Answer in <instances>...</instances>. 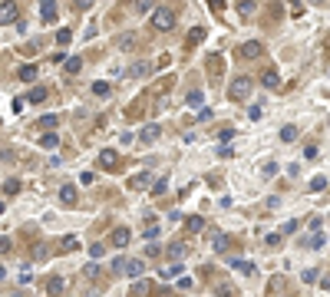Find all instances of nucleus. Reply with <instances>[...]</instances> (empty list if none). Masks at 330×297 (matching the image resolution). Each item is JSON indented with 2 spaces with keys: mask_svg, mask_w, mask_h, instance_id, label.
Listing matches in <instances>:
<instances>
[{
  "mask_svg": "<svg viewBox=\"0 0 330 297\" xmlns=\"http://www.w3.org/2000/svg\"><path fill=\"white\" fill-rule=\"evenodd\" d=\"M175 27V10L172 7H152V30L168 33Z\"/></svg>",
  "mask_w": 330,
  "mask_h": 297,
  "instance_id": "obj_1",
  "label": "nucleus"
},
{
  "mask_svg": "<svg viewBox=\"0 0 330 297\" xmlns=\"http://www.w3.org/2000/svg\"><path fill=\"white\" fill-rule=\"evenodd\" d=\"M251 76H234L228 83V99H234V102H241V99H248L251 96Z\"/></svg>",
  "mask_w": 330,
  "mask_h": 297,
  "instance_id": "obj_2",
  "label": "nucleus"
},
{
  "mask_svg": "<svg viewBox=\"0 0 330 297\" xmlns=\"http://www.w3.org/2000/svg\"><path fill=\"white\" fill-rule=\"evenodd\" d=\"M20 20V7L13 3V0H3L0 3V27H10V23Z\"/></svg>",
  "mask_w": 330,
  "mask_h": 297,
  "instance_id": "obj_3",
  "label": "nucleus"
},
{
  "mask_svg": "<svg viewBox=\"0 0 330 297\" xmlns=\"http://www.w3.org/2000/svg\"><path fill=\"white\" fill-rule=\"evenodd\" d=\"M116 46H119V53H132V50L139 46V33H135V30H126V33H119V40H116Z\"/></svg>",
  "mask_w": 330,
  "mask_h": 297,
  "instance_id": "obj_4",
  "label": "nucleus"
},
{
  "mask_svg": "<svg viewBox=\"0 0 330 297\" xmlns=\"http://www.w3.org/2000/svg\"><path fill=\"white\" fill-rule=\"evenodd\" d=\"M159 135H162V126H159V122H145L142 129H139V142H155V139H159Z\"/></svg>",
  "mask_w": 330,
  "mask_h": 297,
  "instance_id": "obj_5",
  "label": "nucleus"
},
{
  "mask_svg": "<svg viewBox=\"0 0 330 297\" xmlns=\"http://www.w3.org/2000/svg\"><path fill=\"white\" fill-rule=\"evenodd\" d=\"M205 69H208V76L218 79L221 73H225V56H221V53H211L208 60H205Z\"/></svg>",
  "mask_w": 330,
  "mask_h": 297,
  "instance_id": "obj_6",
  "label": "nucleus"
},
{
  "mask_svg": "<svg viewBox=\"0 0 330 297\" xmlns=\"http://www.w3.org/2000/svg\"><path fill=\"white\" fill-rule=\"evenodd\" d=\"M129 238H132V231L126 228V225H119V228H112L109 244H116V248H126V244H129Z\"/></svg>",
  "mask_w": 330,
  "mask_h": 297,
  "instance_id": "obj_7",
  "label": "nucleus"
},
{
  "mask_svg": "<svg viewBox=\"0 0 330 297\" xmlns=\"http://www.w3.org/2000/svg\"><path fill=\"white\" fill-rule=\"evenodd\" d=\"M40 17H43V23H56V17H60L56 0H43V3H40Z\"/></svg>",
  "mask_w": 330,
  "mask_h": 297,
  "instance_id": "obj_8",
  "label": "nucleus"
},
{
  "mask_svg": "<svg viewBox=\"0 0 330 297\" xmlns=\"http://www.w3.org/2000/svg\"><path fill=\"white\" fill-rule=\"evenodd\" d=\"M261 53H264V46L258 43V40H251V43H241V50H238V56H241V60H258Z\"/></svg>",
  "mask_w": 330,
  "mask_h": 297,
  "instance_id": "obj_9",
  "label": "nucleus"
},
{
  "mask_svg": "<svg viewBox=\"0 0 330 297\" xmlns=\"http://www.w3.org/2000/svg\"><path fill=\"white\" fill-rule=\"evenodd\" d=\"M182 271H185V264H182V261L175 258V261L168 264V267H159V277H162V281H175V277L182 274Z\"/></svg>",
  "mask_w": 330,
  "mask_h": 297,
  "instance_id": "obj_10",
  "label": "nucleus"
},
{
  "mask_svg": "<svg viewBox=\"0 0 330 297\" xmlns=\"http://www.w3.org/2000/svg\"><path fill=\"white\" fill-rule=\"evenodd\" d=\"M99 165H102L106 172H112V168L119 165V152H116V149H102V152H99Z\"/></svg>",
  "mask_w": 330,
  "mask_h": 297,
  "instance_id": "obj_11",
  "label": "nucleus"
},
{
  "mask_svg": "<svg viewBox=\"0 0 330 297\" xmlns=\"http://www.w3.org/2000/svg\"><path fill=\"white\" fill-rule=\"evenodd\" d=\"M142 271H145V261H139V258L126 261V267H122V274H129V277H142Z\"/></svg>",
  "mask_w": 330,
  "mask_h": 297,
  "instance_id": "obj_12",
  "label": "nucleus"
},
{
  "mask_svg": "<svg viewBox=\"0 0 330 297\" xmlns=\"http://www.w3.org/2000/svg\"><path fill=\"white\" fill-rule=\"evenodd\" d=\"M63 69H66V76H76L83 69V60L79 56H63Z\"/></svg>",
  "mask_w": 330,
  "mask_h": 297,
  "instance_id": "obj_13",
  "label": "nucleus"
},
{
  "mask_svg": "<svg viewBox=\"0 0 330 297\" xmlns=\"http://www.w3.org/2000/svg\"><path fill=\"white\" fill-rule=\"evenodd\" d=\"M149 73H152V63H145V60H135V63H132V69H129V76H135V79L149 76Z\"/></svg>",
  "mask_w": 330,
  "mask_h": 297,
  "instance_id": "obj_14",
  "label": "nucleus"
},
{
  "mask_svg": "<svg viewBox=\"0 0 330 297\" xmlns=\"http://www.w3.org/2000/svg\"><path fill=\"white\" fill-rule=\"evenodd\" d=\"M76 198H79V192L73 185H63V188H60V201H63V205H76Z\"/></svg>",
  "mask_w": 330,
  "mask_h": 297,
  "instance_id": "obj_15",
  "label": "nucleus"
},
{
  "mask_svg": "<svg viewBox=\"0 0 330 297\" xmlns=\"http://www.w3.org/2000/svg\"><path fill=\"white\" fill-rule=\"evenodd\" d=\"M63 291H66V281L60 274H53L50 281H46V294H63Z\"/></svg>",
  "mask_w": 330,
  "mask_h": 297,
  "instance_id": "obj_16",
  "label": "nucleus"
},
{
  "mask_svg": "<svg viewBox=\"0 0 330 297\" xmlns=\"http://www.w3.org/2000/svg\"><path fill=\"white\" fill-rule=\"evenodd\" d=\"M17 76H20V83H33V79H36V66H33V63H23L20 69H17Z\"/></svg>",
  "mask_w": 330,
  "mask_h": 297,
  "instance_id": "obj_17",
  "label": "nucleus"
},
{
  "mask_svg": "<svg viewBox=\"0 0 330 297\" xmlns=\"http://www.w3.org/2000/svg\"><path fill=\"white\" fill-rule=\"evenodd\" d=\"M277 83H281V76H277V69H264V73H261V86H267V89H277Z\"/></svg>",
  "mask_w": 330,
  "mask_h": 297,
  "instance_id": "obj_18",
  "label": "nucleus"
},
{
  "mask_svg": "<svg viewBox=\"0 0 330 297\" xmlns=\"http://www.w3.org/2000/svg\"><path fill=\"white\" fill-rule=\"evenodd\" d=\"M231 267H234L238 274H254V271H258V264H254V261H241V258H238V261H231Z\"/></svg>",
  "mask_w": 330,
  "mask_h": 297,
  "instance_id": "obj_19",
  "label": "nucleus"
},
{
  "mask_svg": "<svg viewBox=\"0 0 330 297\" xmlns=\"http://www.w3.org/2000/svg\"><path fill=\"white\" fill-rule=\"evenodd\" d=\"M149 182H152V175H149V172H142V175H132L129 178V188H135V192H139V188H149Z\"/></svg>",
  "mask_w": 330,
  "mask_h": 297,
  "instance_id": "obj_20",
  "label": "nucleus"
},
{
  "mask_svg": "<svg viewBox=\"0 0 330 297\" xmlns=\"http://www.w3.org/2000/svg\"><path fill=\"white\" fill-rule=\"evenodd\" d=\"M43 99H46V89L43 86H33L30 93H27V102H33V106H40Z\"/></svg>",
  "mask_w": 330,
  "mask_h": 297,
  "instance_id": "obj_21",
  "label": "nucleus"
},
{
  "mask_svg": "<svg viewBox=\"0 0 330 297\" xmlns=\"http://www.w3.org/2000/svg\"><path fill=\"white\" fill-rule=\"evenodd\" d=\"M185 228L192 231V234H198V231H205V218H201V215H192V218L185 221Z\"/></svg>",
  "mask_w": 330,
  "mask_h": 297,
  "instance_id": "obj_22",
  "label": "nucleus"
},
{
  "mask_svg": "<svg viewBox=\"0 0 330 297\" xmlns=\"http://www.w3.org/2000/svg\"><path fill=\"white\" fill-rule=\"evenodd\" d=\"M165 254H168V261H175V258H182V254H185V244H182V241H172L168 248H165Z\"/></svg>",
  "mask_w": 330,
  "mask_h": 297,
  "instance_id": "obj_23",
  "label": "nucleus"
},
{
  "mask_svg": "<svg viewBox=\"0 0 330 297\" xmlns=\"http://www.w3.org/2000/svg\"><path fill=\"white\" fill-rule=\"evenodd\" d=\"M40 145H43V149H50V152H53V149H60V135H56V132H46L43 139H40Z\"/></svg>",
  "mask_w": 330,
  "mask_h": 297,
  "instance_id": "obj_24",
  "label": "nucleus"
},
{
  "mask_svg": "<svg viewBox=\"0 0 330 297\" xmlns=\"http://www.w3.org/2000/svg\"><path fill=\"white\" fill-rule=\"evenodd\" d=\"M93 93H96L99 99H106V96H109V93H112V86H109V83H106V79H99V83H93Z\"/></svg>",
  "mask_w": 330,
  "mask_h": 297,
  "instance_id": "obj_25",
  "label": "nucleus"
},
{
  "mask_svg": "<svg viewBox=\"0 0 330 297\" xmlns=\"http://www.w3.org/2000/svg\"><path fill=\"white\" fill-rule=\"evenodd\" d=\"M324 241H327V238H324V234H320V228L314 231V234H310L307 238V248H314V251H320V248H324Z\"/></svg>",
  "mask_w": 330,
  "mask_h": 297,
  "instance_id": "obj_26",
  "label": "nucleus"
},
{
  "mask_svg": "<svg viewBox=\"0 0 330 297\" xmlns=\"http://www.w3.org/2000/svg\"><path fill=\"white\" fill-rule=\"evenodd\" d=\"M132 281H135V284H132V294H149V291H152V284L142 281V277H132Z\"/></svg>",
  "mask_w": 330,
  "mask_h": 297,
  "instance_id": "obj_27",
  "label": "nucleus"
},
{
  "mask_svg": "<svg viewBox=\"0 0 330 297\" xmlns=\"http://www.w3.org/2000/svg\"><path fill=\"white\" fill-rule=\"evenodd\" d=\"M0 192H3V195H17V192H20V182H17V178H7V182L0 185Z\"/></svg>",
  "mask_w": 330,
  "mask_h": 297,
  "instance_id": "obj_28",
  "label": "nucleus"
},
{
  "mask_svg": "<svg viewBox=\"0 0 330 297\" xmlns=\"http://www.w3.org/2000/svg\"><path fill=\"white\" fill-rule=\"evenodd\" d=\"M142 238L145 241H155V238H159V225H155V221H149V225L142 228Z\"/></svg>",
  "mask_w": 330,
  "mask_h": 297,
  "instance_id": "obj_29",
  "label": "nucleus"
},
{
  "mask_svg": "<svg viewBox=\"0 0 330 297\" xmlns=\"http://www.w3.org/2000/svg\"><path fill=\"white\" fill-rule=\"evenodd\" d=\"M254 10H258V3H254V0H241V3H238V13H241V17H251Z\"/></svg>",
  "mask_w": 330,
  "mask_h": 297,
  "instance_id": "obj_30",
  "label": "nucleus"
},
{
  "mask_svg": "<svg viewBox=\"0 0 330 297\" xmlns=\"http://www.w3.org/2000/svg\"><path fill=\"white\" fill-rule=\"evenodd\" d=\"M188 106H205V93H201V89H192V93H188Z\"/></svg>",
  "mask_w": 330,
  "mask_h": 297,
  "instance_id": "obj_31",
  "label": "nucleus"
},
{
  "mask_svg": "<svg viewBox=\"0 0 330 297\" xmlns=\"http://www.w3.org/2000/svg\"><path fill=\"white\" fill-rule=\"evenodd\" d=\"M297 139V126H284L281 129V142H294Z\"/></svg>",
  "mask_w": 330,
  "mask_h": 297,
  "instance_id": "obj_32",
  "label": "nucleus"
},
{
  "mask_svg": "<svg viewBox=\"0 0 330 297\" xmlns=\"http://www.w3.org/2000/svg\"><path fill=\"white\" fill-rule=\"evenodd\" d=\"M175 287H178V291H192V287H195V281H192V277H185V274H178L175 277Z\"/></svg>",
  "mask_w": 330,
  "mask_h": 297,
  "instance_id": "obj_33",
  "label": "nucleus"
},
{
  "mask_svg": "<svg viewBox=\"0 0 330 297\" xmlns=\"http://www.w3.org/2000/svg\"><path fill=\"white\" fill-rule=\"evenodd\" d=\"M205 40V27H192V33H188V43H201Z\"/></svg>",
  "mask_w": 330,
  "mask_h": 297,
  "instance_id": "obj_34",
  "label": "nucleus"
},
{
  "mask_svg": "<svg viewBox=\"0 0 330 297\" xmlns=\"http://www.w3.org/2000/svg\"><path fill=\"white\" fill-rule=\"evenodd\" d=\"M324 188H327V178H324V175L310 178V192H324Z\"/></svg>",
  "mask_w": 330,
  "mask_h": 297,
  "instance_id": "obj_35",
  "label": "nucleus"
},
{
  "mask_svg": "<svg viewBox=\"0 0 330 297\" xmlns=\"http://www.w3.org/2000/svg\"><path fill=\"white\" fill-rule=\"evenodd\" d=\"M102 254H106V244H102V241L89 244V258H96V261H99V258H102Z\"/></svg>",
  "mask_w": 330,
  "mask_h": 297,
  "instance_id": "obj_36",
  "label": "nucleus"
},
{
  "mask_svg": "<svg viewBox=\"0 0 330 297\" xmlns=\"http://www.w3.org/2000/svg\"><path fill=\"white\" fill-rule=\"evenodd\" d=\"M281 241H284V231H271V234L264 238V244H271V248H274V244H281Z\"/></svg>",
  "mask_w": 330,
  "mask_h": 297,
  "instance_id": "obj_37",
  "label": "nucleus"
},
{
  "mask_svg": "<svg viewBox=\"0 0 330 297\" xmlns=\"http://www.w3.org/2000/svg\"><path fill=\"white\" fill-rule=\"evenodd\" d=\"M152 7H155V0H135V10L139 13H152Z\"/></svg>",
  "mask_w": 330,
  "mask_h": 297,
  "instance_id": "obj_38",
  "label": "nucleus"
},
{
  "mask_svg": "<svg viewBox=\"0 0 330 297\" xmlns=\"http://www.w3.org/2000/svg\"><path fill=\"white\" fill-rule=\"evenodd\" d=\"M76 248H79L76 234H66V238H63V251H76Z\"/></svg>",
  "mask_w": 330,
  "mask_h": 297,
  "instance_id": "obj_39",
  "label": "nucleus"
},
{
  "mask_svg": "<svg viewBox=\"0 0 330 297\" xmlns=\"http://www.w3.org/2000/svg\"><path fill=\"white\" fill-rule=\"evenodd\" d=\"M159 254H162V244H155V241L145 244V258H159Z\"/></svg>",
  "mask_w": 330,
  "mask_h": 297,
  "instance_id": "obj_40",
  "label": "nucleus"
},
{
  "mask_svg": "<svg viewBox=\"0 0 330 297\" xmlns=\"http://www.w3.org/2000/svg\"><path fill=\"white\" fill-rule=\"evenodd\" d=\"M56 122H60V119L50 112V116H43V119H40V129H56Z\"/></svg>",
  "mask_w": 330,
  "mask_h": 297,
  "instance_id": "obj_41",
  "label": "nucleus"
},
{
  "mask_svg": "<svg viewBox=\"0 0 330 297\" xmlns=\"http://www.w3.org/2000/svg\"><path fill=\"white\" fill-rule=\"evenodd\" d=\"M86 277H89V281H96V277H99V264H96V258L86 264Z\"/></svg>",
  "mask_w": 330,
  "mask_h": 297,
  "instance_id": "obj_42",
  "label": "nucleus"
},
{
  "mask_svg": "<svg viewBox=\"0 0 330 297\" xmlns=\"http://www.w3.org/2000/svg\"><path fill=\"white\" fill-rule=\"evenodd\" d=\"M317 267H307V271H304V284H317Z\"/></svg>",
  "mask_w": 330,
  "mask_h": 297,
  "instance_id": "obj_43",
  "label": "nucleus"
},
{
  "mask_svg": "<svg viewBox=\"0 0 330 297\" xmlns=\"http://www.w3.org/2000/svg\"><path fill=\"white\" fill-rule=\"evenodd\" d=\"M165 188H168V178H159L152 185V195H165Z\"/></svg>",
  "mask_w": 330,
  "mask_h": 297,
  "instance_id": "obj_44",
  "label": "nucleus"
},
{
  "mask_svg": "<svg viewBox=\"0 0 330 297\" xmlns=\"http://www.w3.org/2000/svg\"><path fill=\"white\" fill-rule=\"evenodd\" d=\"M261 116H264V106H251V109H248V119L251 122H258Z\"/></svg>",
  "mask_w": 330,
  "mask_h": 297,
  "instance_id": "obj_45",
  "label": "nucleus"
},
{
  "mask_svg": "<svg viewBox=\"0 0 330 297\" xmlns=\"http://www.w3.org/2000/svg\"><path fill=\"white\" fill-rule=\"evenodd\" d=\"M69 40H73V33H69V30H60V33H56V43H60V46H66Z\"/></svg>",
  "mask_w": 330,
  "mask_h": 297,
  "instance_id": "obj_46",
  "label": "nucleus"
},
{
  "mask_svg": "<svg viewBox=\"0 0 330 297\" xmlns=\"http://www.w3.org/2000/svg\"><path fill=\"white\" fill-rule=\"evenodd\" d=\"M218 139H221V142H231V139H234V129H231V126H225V129L218 132Z\"/></svg>",
  "mask_w": 330,
  "mask_h": 297,
  "instance_id": "obj_47",
  "label": "nucleus"
},
{
  "mask_svg": "<svg viewBox=\"0 0 330 297\" xmlns=\"http://www.w3.org/2000/svg\"><path fill=\"white\" fill-rule=\"evenodd\" d=\"M284 287H287L284 277H271V291H274V294H277V291H284Z\"/></svg>",
  "mask_w": 330,
  "mask_h": 297,
  "instance_id": "obj_48",
  "label": "nucleus"
},
{
  "mask_svg": "<svg viewBox=\"0 0 330 297\" xmlns=\"http://www.w3.org/2000/svg\"><path fill=\"white\" fill-rule=\"evenodd\" d=\"M122 267H126V258H122V254H119V258L112 261V271H116V274H122Z\"/></svg>",
  "mask_w": 330,
  "mask_h": 297,
  "instance_id": "obj_49",
  "label": "nucleus"
},
{
  "mask_svg": "<svg viewBox=\"0 0 330 297\" xmlns=\"http://www.w3.org/2000/svg\"><path fill=\"white\" fill-rule=\"evenodd\" d=\"M73 7H76V10H89V7H93V0H73Z\"/></svg>",
  "mask_w": 330,
  "mask_h": 297,
  "instance_id": "obj_50",
  "label": "nucleus"
},
{
  "mask_svg": "<svg viewBox=\"0 0 330 297\" xmlns=\"http://www.w3.org/2000/svg\"><path fill=\"white\" fill-rule=\"evenodd\" d=\"M10 248H13L10 238H0V254H10Z\"/></svg>",
  "mask_w": 330,
  "mask_h": 297,
  "instance_id": "obj_51",
  "label": "nucleus"
},
{
  "mask_svg": "<svg viewBox=\"0 0 330 297\" xmlns=\"http://www.w3.org/2000/svg\"><path fill=\"white\" fill-rule=\"evenodd\" d=\"M287 175H291V178H297V175H300V165H297V162H291V165H287Z\"/></svg>",
  "mask_w": 330,
  "mask_h": 297,
  "instance_id": "obj_52",
  "label": "nucleus"
},
{
  "mask_svg": "<svg viewBox=\"0 0 330 297\" xmlns=\"http://www.w3.org/2000/svg\"><path fill=\"white\" fill-rule=\"evenodd\" d=\"M23 106H27V99H13V102H10L13 112H23Z\"/></svg>",
  "mask_w": 330,
  "mask_h": 297,
  "instance_id": "obj_53",
  "label": "nucleus"
},
{
  "mask_svg": "<svg viewBox=\"0 0 330 297\" xmlns=\"http://www.w3.org/2000/svg\"><path fill=\"white\" fill-rule=\"evenodd\" d=\"M33 258H46V248H43V244H33Z\"/></svg>",
  "mask_w": 330,
  "mask_h": 297,
  "instance_id": "obj_54",
  "label": "nucleus"
},
{
  "mask_svg": "<svg viewBox=\"0 0 330 297\" xmlns=\"http://www.w3.org/2000/svg\"><path fill=\"white\" fill-rule=\"evenodd\" d=\"M198 119H201V122H208V119H211V109H201V106H198Z\"/></svg>",
  "mask_w": 330,
  "mask_h": 297,
  "instance_id": "obj_55",
  "label": "nucleus"
},
{
  "mask_svg": "<svg viewBox=\"0 0 330 297\" xmlns=\"http://www.w3.org/2000/svg\"><path fill=\"white\" fill-rule=\"evenodd\" d=\"M281 231H284V234H294V231H297V221H287V225H284Z\"/></svg>",
  "mask_w": 330,
  "mask_h": 297,
  "instance_id": "obj_56",
  "label": "nucleus"
},
{
  "mask_svg": "<svg viewBox=\"0 0 330 297\" xmlns=\"http://www.w3.org/2000/svg\"><path fill=\"white\" fill-rule=\"evenodd\" d=\"M218 294L228 297V294H234V287H231V284H218Z\"/></svg>",
  "mask_w": 330,
  "mask_h": 297,
  "instance_id": "obj_57",
  "label": "nucleus"
},
{
  "mask_svg": "<svg viewBox=\"0 0 330 297\" xmlns=\"http://www.w3.org/2000/svg\"><path fill=\"white\" fill-rule=\"evenodd\" d=\"M320 281V287H324V291H330V274H324V277H317Z\"/></svg>",
  "mask_w": 330,
  "mask_h": 297,
  "instance_id": "obj_58",
  "label": "nucleus"
},
{
  "mask_svg": "<svg viewBox=\"0 0 330 297\" xmlns=\"http://www.w3.org/2000/svg\"><path fill=\"white\" fill-rule=\"evenodd\" d=\"M208 7H211V10H218V7H221V0H208Z\"/></svg>",
  "mask_w": 330,
  "mask_h": 297,
  "instance_id": "obj_59",
  "label": "nucleus"
},
{
  "mask_svg": "<svg viewBox=\"0 0 330 297\" xmlns=\"http://www.w3.org/2000/svg\"><path fill=\"white\" fill-rule=\"evenodd\" d=\"M3 277H7V271H3V267H0V281H3Z\"/></svg>",
  "mask_w": 330,
  "mask_h": 297,
  "instance_id": "obj_60",
  "label": "nucleus"
},
{
  "mask_svg": "<svg viewBox=\"0 0 330 297\" xmlns=\"http://www.w3.org/2000/svg\"><path fill=\"white\" fill-rule=\"evenodd\" d=\"M310 3H327V0H310Z\"/></svg>",
  "mask_w": 330,
  "mask_h": 297,
  "instance_id": "obj_61",
  "label": "nucleus"
},
{
  "mask_svg": "<svg viewBox=\"0 0 330 297\" xmlns=\"http://www.w3.org/2000/svg\"><path fill=\"white\" fill-rule=\"evenodd\" d=\"M287 3H294V7H297V3H300V0H287Z\"/></svg>",
  "mask_w": 330,
  "mask_h": 297,
  "instance_id": "obj_62",
  "label": "nucleus"
},
{
  "mask_svg": "<svg viewBox=\"0 0 330 297\" xmlns=\"http://www.w3.org/2000/svg\"><path fill=\"white\" fill-rule=\"evenodd\" d=\"M0 215H3V201H0Z\"/></svg>",
  "mask_w": 330,
  "mask_h": 297,
  "instance_id": "obj_63",
  "label": "nucleus"
}]
</instances>
